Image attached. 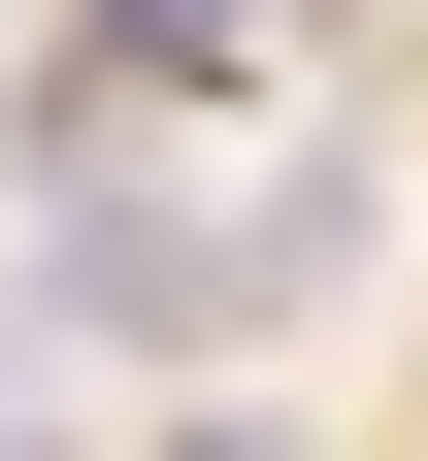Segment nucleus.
<instances>
[{"label": "nucleus", "mask_w": 428, "mask_h": 461, "mask_svg": "<svg viewBox=\"0 0 428 461\" xmlns=\"http://www.w3.org/2000/svg\"><path fill=\"white\" fill-rule=\"evenodd\" d=\"M165 461H296V429H264V395H198V429H165Z\"/></svg>", "instance_id": "obj_2"}, {"label": "nucleus", "mask_w": 428, "mask_h": 461, "mask_svg": "<svg viewBox=\"0 0 428 461\" xmlns=\"http://www.w3.org/2000/svg\"><path fill=\"white\" fill-rule=\"evenodd\" d=\"M231 33H264V0H99V33H67V132H99V99H231Z\"/></svg>", "instance_id": "obj_1"}]
</instances>
